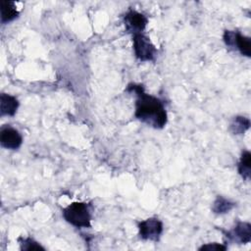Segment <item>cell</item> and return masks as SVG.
Wrapping results in <instances>:
<instances>
[{
    "label": "cell",
    "instance_id": "obj_8",
    "mask_svg": "<svg viewBox=\"0 0 251 251\" xmlns=\"http://www.w3.org/2000/svg\"><path fill=\"white\" fill-rule=\"evenodd\" d=\"M19 108V101L15 96L2 93L0 95V112L1 116L13 117Z\"/></svg>",
    "mask_w": 251,
    "mask_h": 251
},
{
    "label": "cell",
    "instance_id": "obj_9",
    "mask_svg": "<svg viewBox=\"0 0 251 251\" xmlns=\"http://www.w3.org/2000/svg\"><path fill=\"white\" fill-rule=\"evenodd\" d=\"M1 23L6 24L15 20L19 16V11L13 1H1Z\"/></svg>",
    "mask_w": 251,
    "mask_h": 251
},
{
    "label": "cell",
    "instance_id": "obj_11",
    "mask_svg": "<svg viewBox=\"0 0 251 251\" xmlns=\"http://www.w3.org/2000/svg\"><path fill=\"white\" fill-rule=\"evenodd\" d=\"M238 173L246 180L250 178L251 176V154L249 151H244L241 154L238 163Z\"/></svg>",
    "mask_w": 251,
    "mask_h": 251
},
{
    "label": "cell",
    "instance_id": "obj_1",
    "mask_svg": "<svg viewBox=\"0 0 251 251\" xmlns=\"http://www.w3.org/2000/svg\"><path fill=\"white\" fill-rule=\"evenodd\" d=\"M126 91L136 95L134 116L140 122L154 128H163L168 121L164 103L157 97L145 92L143 85L130 83Z\"/></svg>",
    "mask_w": 251,
    "mask_h": 251
},
{
    "label": "cell",
    "instance_id": "obj_5",
    "mask_svg": "<svg viewBox=\"0 0 251 251\" xmlns=\"http://www.w3.org/2000/svg\"><path fill=\"white\" fill-rule=\"evenodd\" d=\"M124 23L126 29L133 35L143 32L147 25L148 20L143 14L134 10H129L124 17Z\"/></svg>",
    "mask_w": 251,
    "mask_h": 251
},
{
    "label": "cell",
    "instance_id": "obj_12",
    "mask_svg": "<svg viewBox=\"0 0 251 251\" xmlns=\"http://www.w3.org/2000/svg\"><path fill=\"white\" fill-rule=\"evenodd\" d=\"M249 127L250 120L242 116L234 117L229 126V129L233 134H243Z\"/></svg>",
    "mask_w": 251,
    "mask_h": 251
},
{
    "label": "cell",
    "instance_id": "obj_10",
    "mask_svg": "<svg viewBox=\"0 0 251 251\" xmlns=\"http://www.w3.org/2000/svg\"><path fill=\"white\" fill-rule=\"evenodd\" d=\"M232 48L237 49L243 56H246V57L251 56V41H250V38L240 34L238 31L235 32Z\"/></svg>",
    "mask_w": 251,
    "mask_h": 251
},
{
    "label": "cell",
    "instance_id": "obj_6",
    "mask_svg": "<svg viewBox=\"0 0 251 251\" xmlns=\"http://www.w3.org/2000/svg\"><path fill=\"white\" fill-rule=\"evenodd\" d=\"M0 143L6 149L16 150L21 147L23 143V137L16 128L10 126H6L1 128Z\"/></svg>",
    "mask_w": 251,
    "mask_h": 251
},
{
    "label": "cell",
    "instance_id": "obj_3",
    "mask_svg": "<svg viewBox=\"0 0 251 251\" xmlns=\"http://www.w3.org/2000/svg\"><path fill=\"white\" fill-rule=\"evenodd\" d=\"M133 51L135 57L143 62L153 61L157 55V49L150 39L143 33H136L132 35Z\"/></svg>",
    "mask_w": 251,
    "mask_h": 251
},
{
    "label": "cell",
    "instance_id": "obj_15",
    "mask_svg": "<svg viewBox=\"0 0 251 251\" xmlns=\"http://www.w3.org/2000/svg\"><path fill=\"white\" fill-rule=\"evenodd\" d=\"M199 250H207V251H221V250H226V246L221 243H217V242H212V243H207V244H203Z\"/></svg>",
    "mask_w": 251,
    "mask_h": 251
},
{
    "label": "cell",
    "instance_id": "obj_14",
    "mask_svg": "<svg viewBox=\"0 0 251 251\" xmlns=\"http://www.w3.org/2000/svg\"><path fill=\"white\" fill-rule=\"evenodd\" d=\"M20 248L21 250H45L43 246H41L37 241H35L31 237H22L19 238Z\"/></svg>",
    "mask_w": 251,
    "mask_h": 251
},
{
    "label": "cell",
    "instance_id": "obj_7",
    "mask_svg": "<svg viewBox=\"0 0 251 251\" xmlns=\"http://www.w3.org/2000/svg\"><path fill=\"white\" fill-rule=\"evenodd\" d=\"M226 236L239 244H245L251 240V225L247 222H238L234 227L226 233Z\"/></svg>",
    "mask_w": 251,
    "mask_h": 251
},
{
    "label": "cell",
    "instance_id": "obj_13",
    "mask_svg": "<svg viewBox=\"0 0 251 251\" xmlns=\"http://www.w3.org/2000/svg\"><path fill=\"white\" fill-rule=\"evenodd\" d=\"M234 207V203L229 199H226L223 196H218L213 203L212 211L215 214H226L228 213Z\"/></svg>",
    "mask_w": 251,
    "mask_h": 251
},
{
    "label": "cell",
    "instance_id": "obj_4",
    "mask_svg": "<svg viewBox=\"0 0 251 251\" xmlns=\"http://www.w3.org/2000/svg\"><path fill=\"white\" fill-rule=\"evenodd\" d=\"M138 232L144 240L158 241L163 232V224L157 218H149L138 224Z\"/></svg>",
    "mask_w": 251,
    "mask_h": 251
},
{
    "label": "cell",
    "instance_id": "obj_2",
    "mask_svg": "<svg viewBox=\"0 0 251 251\" xmlns=\"http://www.w3.org/2000/svg\"><path fill=\"white\" fill-rule=\"evenodd\" d=\"M64 219L75 227H90L91 214L89 207L84 202H74L63 210Z\"/></svg>",
    "mask_w": 251,
    "mask_h": 251
}]
</instances>
